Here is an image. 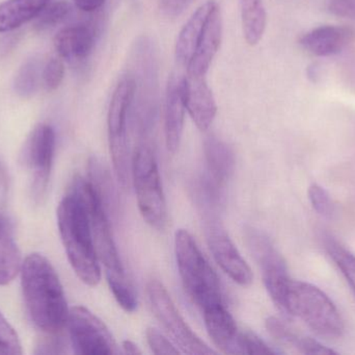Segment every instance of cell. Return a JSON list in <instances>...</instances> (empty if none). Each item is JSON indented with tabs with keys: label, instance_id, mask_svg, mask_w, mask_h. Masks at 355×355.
I'll use <instances>...</instances> for the list:
<instances>
[{
	"label": "cell",
	"instance_id": "5bb4252c",
	"mask_svg": "<svg viewBox=\"0 0 355 355\" xmlns=\"http://www.w3.org/2000/svg\"><path fill=\"white\" fill-rule=\"evenodd\" d=\"M183 96L186 110L196 127L207 131L216 116L217 104L206 76H183Z\"/></svg>",
	"mask_w": 355,
	"mask_h": 355
},
{
	"label": "cell",
	"instance_id": "cb8c5ba5",
	"mask_svg": "<svg viewBox=\"0 0 355 355\" xmlns=\"http://www.w3.org/2000/svg\"><path fill=\"white\" fill-rule=\"evenodd\" d=\"M266 327L268 333L273 338H275L277 341L295 348L302 354L309 355H331L337 354L331 348L319 343L316 340L312 339V338L304 337V336L295 333L293 329H290L288 325H286L283 321L279 320V319L275 318V317H270V318L267 319Z\"/></svg>",
	"mask_w": 355,
	"mask_h": 355
},
{
	"label": "cell",
	"instance_id": "9a60e30c",
	"mask_svg": "<svg viewBox=\"0 0 355 355\" xmlns=\"http://www.w3.org/2000/svg\"><path fill=\"white\" fill-rule=\"evenodd\" d=\"M355 41V31L341 25H323L302 35L300 43L304 50L316 56L341 53Z\"/></svg>",
	"mask_w": 355,
	"mask_h": 355
},
{
	"label": "cell",
	"instance_id": "ba28073f",
	"mask_svg": "<svg viewBox=\"0 0 355 355\" xmlns=\"http://www.w3.org/2000/svg\"><path fill=\"white\" fill-rule=\"evenodd\" d=\"M71 191L74 192L85 204L89 215L96 251L100 262L104 265L106 276H124V268L112 236L107 213L94 191L91 183L83 177H77Z\"/></svg>",
	"mask_w": 355,
	"mask_h": 355
},
{
	"label": "cell",
	"instance_id": "e0dca14e",
	"mask_svg": "<svg viewBox=\"0 0 355 355\" xmlns=\"http://www.w3.org/2000/svg\"><path fill=\"white\" fill-rule=\"evenodd\" d=\"M223 38V19L217 6L211 12L202 37L194 50L193 56L187 64V74L192 76H206L213 58L218 51Z\"/></svg>",
	"mask_w": 355,
	"mask_h": 355
},
{
	"label": "cell",
	"instance_id": "8d00e7d4",
	"mask_svg": "<svg viewBox=\"0 0 355 355\" xmlns=\"http://www.w3.org/2000/svg\"><path fill=\"white\" fill-rule=\"evenodd\" d=\"M58 335V333H56ZM56 335H49V337L44 338L41 340L37 350L35 352L37 354H62V348L64 343L60 338H56Z\"/></svg>",
	"mask_w": 355,
	"mask_h": 355
},
{
	"label": "cell",
	"instance_id": "836d02e7",
	"mask_svg": "<svg viewBox=\"0 0 355 355\" xmlns=\"http://www.w3.org/2000/svg\"><path fill=\"white\" fill-rule=\"evenodd\" d=\"M44 85L48 91H54L62 85L64 76V63L60 58H52L48 60L44 67L43 73Z\"/></svg>",
	"mask_w": 355,
	"mask_h": 355
},
{
	"label": "cell",
	"instance_id": "74e56055",
	"mask_svg": "<svg viewBox=\"0 0 355 355\" xmlns=\"http://www.w3.org/2000/svg\"><path fill=\"white\" fill-rule=\"evenodd\" d=\"M8 192V177L2 163H0V214H4Z\"/></svg>",
	"mask_w": 355,
	"mask_h": 355
},
{
	"label": "cell",
	"instance_id": "ab89813d",
	"mask_svg": "<svg viewBox=\"0 0 355 355\" xmlns=\"http://www.w3.org/2000/svg\"><path fill=\"white\" fill-rule=\"evenodd\" d=\"M74 1L79 10L93 13L101 8L106 0H74Z\"/></svg>",
	"mask_w": 355,
	"mask_h": 355
},
{
	"label": "cell",
	"instance_id": "f35d334b",
	"mask_svg": "<svg viewBox=\"0 0 355 355\" xmlns=\"http://www.w3.org/2000/svg\"><path fill=\"white\" fill-rule=\"evenodd\" d=\"M191 0H162V8L168 16H177Z\"/></svg>",
	"mask_w": 355,
	"mask_h": 355
},
{
	"label": "cell",
	"instance_id": "3957f363",
	"mask_svg": "<svg viewBox=\"0 0 355 355\" xmlns=\"http://www.w3.org/2000/svg\"><path fill=\"white\" fill-rule=\"evenodd\" d=\"M279 310L300 319L321 337L337 339L343 335L344 321L337 306L324 292L311 283L290 279Z\"/></svg>",
	"mask_w": 355,
	"mask_h": 355
},
{
	"label": "cell",
	"instance_id": "603a6c76",
	"mask_svg": "<svg viewBox=\"0 0 355 355\" xmlns=\"http://www.w3.org/2000/svg\"><path fill=\"white\" fill-rule=\"evenodd\" d=\"M52 0H6L0 3V33H8L37 18Z\"/></svg>",
	"mask_w": 355,
	"mask_h": 355
},
{
	"label": "cell",
	"instance_id": "60d3db41",
	"mask_svg": "<svg viewBox=\"0 0 355 355\" xmlns=\"http://www.w3.org/2000/svg\"><path fill=\"white\" fill-rule=\"evenodd\" d=\"M123 349L127 354H141V350L137 347V344L133 343L132 341H124L122 345Z\"/></svg>",
	"mask_w": 355,
	"mask_h": 355
},
{
	"label": "cell",
	"instance_id": "52a82bcc",
	"mask_svg": "<svg viewBox=\"0 0 355 355\" xmlns=\"http://www.w3.org/2000/svg\"><path fill=\"white\" fill-rule=\"evenodd\" d=\"M135 83L130 74L125 75L116 85L107 115L108 139L116 179L123 187L130 179L128 123L133 108Z\"/></svg>",
	"mask_w": 355,
	"mask_h": 355
},
{
	"label": "cell",
	"instance_id": "277c9868",
	"mask_svg": "<svg viewBox=\"0 0 355 355\" xmlns=\"http://www.w3.org/2000/svg\"><path fill=\"white\" fill-rule=\"evenodd\" d=\"M175 251L180 277L191 302L202 311L223 304L217 275L202 256L193 237L186 229L177 231Z\"/></svg>",
	"mask_w": 355,
	"mask_h": 355
},
{
	"label": "cell",
	"instance_id": "8992f818",
	"mask_svg": "<svg viewBox=\"0 0 355 355\" xmlns=\"http://www.w3.org/2000/svg\"><path fill=\"white\" fill-rule=\"evenodd\" d=\"M131 62L130 75L135 83L132 110L146 131L154 120L159 97L157 48L150 38L141 37L135 42Z\"/></svg>",
	"mask_w": 355,
	"mask_h": 355
},
{
	"label": "cell",
	"instance_id": "484cf974",
	"mask_svg": "<svg viewBox=\"0 0 355 355\" xmlns=\"http://www.w3.org/2000/svg\"><path fill=\"white\" fill-rule=\"evenodd\" d=\"M89 183L94 191L97 194L102 206L105 208L106 213L116 210V190L112 181L110 172H108L103 163L98 158H93L89 162Z\"/></svg>",
	"mask_w": 355,
	"mask_h": 355
},
{
	"label": "cell",
	"instance_id": "f546056e",
	"mask_svg": "<svg viewBox=\"0 0 355 355\" xmlns=\"http://www.w3.org/2000/svg\"><path fill=\"white\" fill-rule=\"evenodd\" d=\"M108 286L110 291L114 294L121 308L126 312H135L137 306V296L131 287L129 281H127L126 275L124 276H107Z\"/></svg>",
	"mask_w": 355,
	"mask_h": 355
},
{
	"label": "cell",
	"instance_id": "8fae6325",
	"mask_svg": "<svg viewBox=\"0 0 355 355\" xmlns=\"http://www.w3.org/2000/svg\"><path fill=\"white\" fill-rule=\"evenodd\" d=\"M55 149V133L50 125L39 124L24 146L23 162L33 176V195L42 200L47 191Z\"/></svg>",
	"mask_w": 355,
	"mask_h": 355
},
{
	"label": "cell",
	"instance_id": "7c38bea8",
	"mask_svg": "<svg viewBox=\"0 0 355 355\" xmlns=\"http://www.w3.org/2000/svg\"><path fill=\"white\" fill-rule=\"evenodd\" d=\"M246 240L250 251L262 270L265 287L271 299H275L290 279L286 262L264 233L250 229L246 233Z\"/></svg>",
	"mask_w": 355,
	"mask_h": 355
},
{
	"label": "cell",
	"instance_id": "4dcf8cb0",
	"mask_svg": "<svg viewBox=\"0 0 355 355\" xmlns=\"http://www.w3.org/2000/svg\"><path fill=\"white\" fill-rule=\"evenodd\" d=\"M0 354H22L20 340L16 331L0 313Z\"/></svg>",
	"mask_w": 355,
	"mask_h": 355
},
{
	"label": "cell",
	"instance_id": "7a4b0ae2",
	"mask_svg": "<svg viewBox=\"0 0 355 355\" xmlns=\"http://www.w3.org/2000/svg\"><path fill=\"white\" fill-rule=\"evenodd\" d=\"M60 237L73 270L83 283L96 287L101 281L99 258L94 243L89 215L73 191L64 196L58 208Z\"/></svg>",
	"mask_w": 355,
	"mask_h": 355
},
{
	"label": "cell",
	"instance_id": "4316f807",
	"mask_svg": "<svg viewBox=\"0 0 355 355\" xmlns=\"http://www.w3.org/2000/svg\"><path fill=\"white\" fill-rule=\"evenodd\" d=\"M325 249L355 295V254L333 238L325 240Z\"/></svg>",
	"mask_w": 355,
	"mask_h": 355
},
{
	"label": "cell",
	"instance_id": "9c48e42d",
	"mask_svg": "<svg viewBox=\"0 0 355 355\" xmlns=\"http://www.w3.org/2000/svg\"><path fill=\"white\" fill-rule=\"evenodd\" d=\"M147 293L156 318L184 354H216L190 329L162 283L158 281H150L148 283Z\"/></svg>",
	"mask_w": 355,
	"mask_h": 355
},
{
	"label": "cell",
	"instance_id": "d6986e66",
	"mask_svg": "<svg viewBox=\"0 0 355 355\" xmlns=\"http://www.w3.org/2000/svg\"><path fill=\"white\" fill-rule=\"evenodd\" d=\"M202 313L205 325L213 344L225 354H238L240 333L225 304L210 306L205 308Z\"/></svg>",
	"mask_w": 355,
	"mask_h": 355
},
{
	"label": "cell",
	"instance_id": "2e32d148",
	"mask_svg": "<svg viewBox=\"0 0 355 355\" xmlns=\"http://www.w3.org/2000/svg\"><path fill=\"white\" fill-rule=\"evenodd\" d=\"M185 104L183 96V76L173 74L166 87L164 99V135L166 147L176 154L183 135Z\"/></svg>",
	"mask_w": 355,
	"mask_h": 355
},
{
	"label": "cell",
	"instance_id": "83f0119b",
	"mask_svg": "<svg viewBox=\"0 0 355 355\" xmlns=\"http://www.w3.org/2000/svg\"><path fill=\"white\" fill-rule=\"evenodd\" d=\"M40 66L37 60H28L20 67L15 79V91L23 98H29L37 92Z\"/></svg>",
	"mask_w": 355,
	"mask_h": 355
},
{
	"label": "cell",
	"instance_id": "ffe728a7",
	"mask_svg": "<svg viewBox=\"0 0 355 355\" xmlns=\"http://www.w3.org/2000/svg\"><path fill=\"white\" fill-rule=\"evenodd\" d=\"M205 156L208 167V189L216 192L231 176L235 165V158L231 148L215 137H209L205 141Z\"/></svg>",
	"mask_w": 355,
	"mask_h": 355
},
{
	"label": "cell",
	"instance_id": "1f68e13d",
	"mask_svg": "<svg viewBox=\"0 0 355 355\" xmlns=\"http://www.w3.org/2000/svg\"><path fill=\"white\" fill-rule=\"evenodd\" d=\"M279 352L272 349L254 333H240L238 339V354H277Z\"/></svg>",
	"mask_w": 355,
	"mask_h": 355
},
{
	"label": "cell",
	"instance_id": "44dd1931",
	"mask_svg": "<svg viewBox=\"0 0 355 355\" xmlns=\"http://www.w3.org/2000/svg\"><path fill=\"white\" fill-rule=\"evenodd\" d=\"M218 6L215 0H208L200 6L190 17L189 20L180 31L176 44V58L178 62L187 66L198 41L202 37L205 25L210 16L211 12Z\"/></svg>",
	"mask_w": 355,
	"mask_h": 355
},
{
	"label": "cell",
	"instance_id": "ac0fdd59",
	"mask_svg": "<svg viewBox=\"0 0 355 355\" xmlns=\"http://www.w3.org/2000/svg\"><path fill=\"white\" fill-rule=\"evenodd\" d=\"M95 42L96 29L81 23L60 29L54 37V47L64 60H83L91 56Z\"/></svg>",
	"mask_w": 355,
	"mask_h": 355
},
{
	"label": "cell",
	"instance_id": "5b68a950",
	"mask_svg": "<svg viewBox=\"0 0 355 355\" xmlns=\"http://www.w3.org/2000/svg\"><path fill=\"white\" fill-rule=\"evenodd\" d=\"M131 168L137 204L144 220L153 229L164 231L168 224V206L157 160L148 144L137 146Z\"/></svg>",
	"mask_w": 355,
	"mask_h": 355
},
{
	"label": "cell",
	"instance_id": "e575fe53",
	"mask_svg": "<svg viewBox=\"0 0 355 355\" xmlns=\"http://www.w3.org/2000/svg\"><path fill=\"white\" fill-rule=\"evenodd\" d=\"M147 341L154 354H179L180 352L168 341L160 331L155 329H148Z\"/></svg>",
	"mask_w": 355,
	"mask_h": 355
},
{
	"label": "cell",
	"instance_id": "d6a6232c",
	"mask_svg": "<svg viewBox=\"0 0 355 355\" xmlns=\"http://www.w3.org/2000/svg\"><path fill=\"white\" fill-rule=\"evenodd\" d=\"M309 198L314 210L323 217H331L334 213V204L331 196L324 188L318 183H313L309 188Z\"/></svg>",
	"mask_w": 355,
	"mask_h": 355
},
{
	"label": "cell",
	"instance_id": "6da1fadb",
	"mask_svg": "<svg viewBox=\"0 0 355 355\" xmlns=\"http://www.w3.org/2000/svg\"><path fill=\"white\" fill-rule=\"evenodd\" d=\"M21 285L33 324L47 335H56L66 327L69 312L66 295L49 261L39 254L25 258Z\"/></svg>",
	"mask_w": 355,
	"mask_h": 355
},
{
	"label": "cell",
	"instance_id": "4fadbf2b",
	"mask_svg": "<svg viewBox=\"0 0 355 355\" xmlns=\"http://www.w3.org/2000/svg\"><path fill=\"white\" fill-rule=\"evenodd\" d=\"M207 239L213 258L221 270L238 285L248 287L252 283V270L225 229L216 223L209 222Z\"/></svg>",
	"mask_w": 355,
	"mask_h": 355
},
{
	"label": "cell",
	"instance_id": "d4e9b609",
	"mask_svg": "<svg viewBox=\"0 0 355 355\" xmlns=\"http://www.w3.org/2000/svg\"><path fill=\"white\" fill-rule=\"evenodd\" d=\"M244 37L250 45H257L266 29L267 14L262 0H240Z\"/></svg>",
	"mask_w": 355,
	"mask_h": 355
},
{
	"label": "cell",
	"instance_id": "30bf717a",
	"mask_svg": "<svg viewBox=\"0 0 355 355\" xmlns=\"http://www.w3.org/2000/svg\"><path fill=\"white\" fill-rule=\"evenodd\" d=\"M73 350L76 354L112 355L119 354L112 333L97 316L83 306L69 312L67 322Z\"/></svg>",
	"mask_w": 355,
	"mask_h": 355
},
{
	"label": "cell",
	"instance_id": "f1b7e54d",
	"mask_svg": "<svg viewBox=\"0 0 355 355\" xmlns=\"http://www.w3.org/2000/svg\"><path fill=\"white\" fill-rule=\"evenodd\" d=\"M72 13V6L67 0L50 2L35 19V27L40 31L55 27L64 22Z\"/></svg>",
	"mask_w": 355,
	"mask_h": 355
},
{
	"label": "cell",
	"instance_id": "d590c367",
	"mask_svg": "<svg viewBox=\"0 0 355 355\" xmlns=\"http://www.w3.org/2000/svg\"><path fill=\"white\" fill-rule=\"evenodd\" d=\"M329 10L335 16L355 20V0H331Z\"/></svg>",
	"mask_w": 355,
	"mask_h": 355
},
{
	"label": "cell",
	"instance_id": "7402d4cb",
	"mask_svg": "<svg viewBox=\"0 0 355 355\" xmlns=\"http://www.w3.org/2000/svg\"><path fill=\"white\" fill-rule=\"evenodd\" d=\"M22 258L6 214H0V286L8 285L22 268Z\"/></svg>",
	"mask_w": 355,
	"mask_h": 355
}]
</instances>
